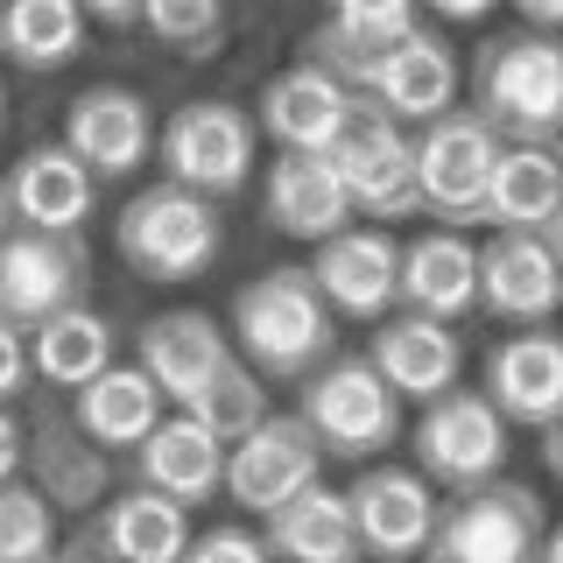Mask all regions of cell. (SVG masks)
<instances>
[{
  "instance_id": "1",
  "label": "cell",
  "mask_w": 563,
  "mask_h": 563,
  "mask_svg": "<svg viewBox=\"0 0 563 563\" xmlns=\"http://www.w3.org/2000/svg\"><path fill=\"white\" fill-rule=\"evenodd\" d=\"M233 345L268 380H303L317 360H331L339 324H331V303L317 296L310 268H268L246 282L233 296Z\"/></svg>"
},
{
  "instance_id": "2",
  "label": "cell",
  "mask_w": 563,
  "mask_h": 563,
  "mask_svg": "<svg viewBox=\"0 0 563 563\" xmlns=\"http://www.w3.org/2000/svg\"><path fill=\"white\" fill-rule=\"evenodd\" d=\"M113 240H120V261L141 275V282H198L211 261H219V198L190 184H148L120 205L113 219Z\"/></svg>"
},
{
  "instance_id": "3",
  "label": "cell",
  "mask_w": 563,
  "mask_h": 563,
  "mask_svg": "<svg viewBox=\"0 0 563 563\" xmlns=\"http://www.w3.org/2000/svg\"><path fill=\"white\" fill-rule=\"evenodd\" d=\"M472 113L486 120L500 141H550L563 134V49L550 43V29L500 35L479 49L472 70Z\"/></svg>"
},
{
  "instance_id": "4",
  "label": "cell",
  "mask_w": 563,
  "mask_h": 563,
  "mask_svg": "<svg viewBox=\"0 0 563 563\" xmlns=\"http://www.w3.org/2000/svg\"><path fill=\"white\" fill-rule=\"evenodd\" d=\"M542 542H550L542 493L521 479H486L437 507L422 563H542Z\"/></svg>"
},
{
  "instance_id": "5",
  "label": "cell",
  "mask_w": 563,
  "mask_h": 563,
  "mask_svg": "<svg viewBox=\"0 0 563 563\" xmlns=\"http://www.w3.org/2000/svg\"><path fill=\"white\" fill-rule=\"evenodd\" d=\"M303 430L317 437L324 457L366 465L374 451L395 444L401 430V395L374 374V360H317L303 380Z\"/></svg>"
},
{
  "instance_id": "6",
  "label": "cell",
  "mask_w": 563,
  "mask_h": 563,
  "mask_svg": "<svg viewBox=\"0 0 563 563\" xmlns=\"http://www.w3.org/2000/svg\"><path fill=\"white\" fill-rule=\"evenodd\" d=\"M500 155V134L486 128L479 113H430L422 134L409 141L416 163V211L444 225H479V198H486V169Z\"/></svg>"
},
{
  "instance_id": "7",
  "label": "cell",
  "mask_w": 563,
  "mask_h": 563,
  "mask_svg": "<svg viewBox=\"0 0 563 563\" xmlns=\"http://www.w3.org/2000/svg\"><path fill=\"white\" fill-rule=\"evenodd\" d=\"M331 169H339L352 211H366V219L395 225L416 211V163H409V134H401V120H387L366 92H352V113L339 141H331Z\"/></svg>"
},
{
  "instance_id": "8",
  "label": "cell",
  "mask_w": 563,
  "mask_h": 563,
  "mask_svg": "<svg viewBox=\"0 0 563 563\" xmlns=\"http://www.w3.org/2000/svg\"><path fill=\"white\" fill-rule=\"evenodd\" d=\"M507 465V422L486 395H465V387H444V395L422 401V422H416V472L430 486H486L500 479Z\"/></svg>"
},
{
  "instance_id": "9",
  "label": "cell",
  "mask_w": 563,
  "mask_h": 563,
  "mask_svg": "<svg viewBox=\"0 0 563 563\" xmlns=\"http://www.w3.org/2000/svg\"><path fill=\"white\" fill-rule=\"evenodd\" d=\"M155 155H163L169 184H190L205 198H233L246 176H254V120L225 99H190L155 134Z\"/></svg>"
},
{
  "instance_id": "10",
  "label": "cell",
  "mask_w": 563,
  "mask_h": 563,
  "mask_svg": "<svg viewBox=\"0 0 563 563\" xmlns=\"http://www.w3.org/2000/svg\"><path fill=\"white\" fill-rule=\"evenodd\" d=\"M310 479H324V451H317V437L303 430V416H261L246 437H233L225 444V500L246 507V515H268V507H282L289 493H303Z\"/></svg>"
},
{
  "instance_id": "11",
  "label": "cell",
  "mask_w": 563,
  "mask_h": 563,
  "mask_svg": "<svg viewBox=\"0 0 563 563\" xmlns=\"http://www.w3.org/2000/svg\"><path fill=\"white\" fill-rule=\"evenodd\" d=\"M85 246L78 233H35V225H8L0 233V317L8 324H35V317L85 303Z\"/></svg>"
},
{
  "instance_id": "12",
  "label": "cell",
  "mask_w": 563,
  "mask_h": 563,
  "mask_svg": "<svg viewBox=\"0 0 563 563\" xmlns=\"http://www.w3.org/2000/svg\"><path fill=\"white\" fill-rule=\"evenodd\" d=\"M479 303L507 324H550L563 303V261H556V233L536 225H500L479 246Z\"/></svg>"
},
{
  "instance_id": "13",
  "label": "cell",
  "mask_w": 563,
  "mask_h": 563,
  "mask_svg": "<svg viewBox=\"0 0 563 563\" xmlns=\"http://www.w3.org/2000/svg\"><path fill=\"white\" fill-rule=\"evenodd\" d=\"M345 515H352V536H360V556L409 563V556H422V542H430L437 493L409 465H366L345 493Z\"/></svg>"
},
{
  "instance_id": "14",
  "label": "cell",
  "mask_w": 563,
  "mask_h": 563,
  "mask_svg": "<svg viewBox=\"0 0 563 563\" xmlns=\"http://www.w3.org/2000/svg\"><path fill=\"white\" fill-rule=\"evenodd\" d=\"M22 465L35 472L29 486L57 515H92L106 493H113V451H99L70 416H49V409L22 430Z\"/></svg>"
},
{
  "instance_id": "15",
  "label": "cell",
  "mask_w": 563,
  "mask_h": 563,
  "mask_svg": "<svg viewBox=\"0 0 563 563\" xmlns=\"http://www.w3.org/2000/svg\"><path fill=\"white\" fill-rule=\"evenodd\" d=\"M64 148L92 176H134L155 155L148 99L128 92V85H92V92H78L70 113H64Z\"/></svg>"
},
{
  "instance_id": "16",
  "label": "cell",
  "mask_w": 563,
  "mask_h": 563,
  "mask_svg": "<svg viewBox=\"0 0 563 563\" xmlns=\"http://www.w3.org/2000/svg\"><path fill=\"white\" fill-rule=\"evenodd\" d=\"M479 395L500 409V422L521 430H550L563 416V345L550 324H528L521 339H500L486 360V387Z\"/></svg>"
},
{
  "instance_id": "17",
  "label": "cell",
  "mask_w": 563,
  "mask_h": 563,
  "mask_svg": "<svg viewBox=\"0 0 563 563\" xmlns=\"http://www.w3.org/2000/svg\"><path fill=\"white\" fill-rule=\"evenodd\" d=\"M310 282L339 317H387L395 310V240L380 225H339V233L317 240Z\"/></svg>"
},
{
  "instance_id": "18",
  "label": "cell",
  "mask_w": 563,
  "mask_h": 563,
  "mask_svg": "<svg viewBox=\"0 0 563 563\" xmlns=\"http://www.w3.org/2000/svg\"><path fill=\"white\" fill-rule=\"evenodd\" d=\"M0 184H8L14 225H35V233H78V225L92 219V205H99V176L85 169L64 141L29 148L22 163L0 176Z\"/></svg>"
},
{
  "instance_id": "19",
  "label": "cell",
  "mask_w": 563,
  "mask_h": 563,
  "mask_svg": "<svg viewBox=\"0 0 563 563\" xmlns=\"http://www.w3.org/2000/svg\"><path fill=\"white\" fill-rule=\"evenodd\" d=\"M395 303L416 317H465L479 303V246L457 225L444 233H422L409 246H395Z\"/></svg>"
},
{
  "instance_id": "20",
  "label": "cell",
  "mask_w": 563,
  "mask_h": 563,
  "mask_svg": "<svg viewBox=\"0 0 563 563\" xmlns=\"http://www.w3.org/2000/svg\"><path fill=\"white\" fill-rule=\"evenodd\" d=\"M345 113H352V92L317 64H296L261 85V134L289 155H324L339 141Z\"/></svg>"
},
{
  "instance_id": "21",
  "label": "cell",
  "mask_w": 563,
  "mask_h": 563,
  "mask_svg": "<svg viewBox=\"0 0 563 563\" xmlns=\"http://www.w3.org/2000/svg\"><path fill=\"white\" fill-rule=\"evenodd\" d=\"M563 163L550 141H500L486 169L479 225H536V233H563Z\"/></svg>"
},
{
  "instance_id": "22",
  "label": "cell",
  "mask_w": 563,
  "mask_h": 563,
  "mask_svg": "<svg viewBox=\"0 0 563 563\" xmlns=\"http://www.w3.org/2000/svg\"><path fill=\"white\" fill-rule=\"evenodd\" d=\"M366 99H374L387 120H401V128H422L430 113H444V106L457 99V57H451V43L437 29L416 22L395 49H387V64L374 70Z\"/></svg>"
},
{
  "instance_id": "23",
  "label": "cell",
  "mask_w": 563,
  "mask_h": 563,
  "mask_svg": "<svg viewBox=\"0 0 563 563\" xmlns=\"http://www.w3.org/2000/svg\"><path fill=\"white\" fill-rule=\"evenodd\" d=\"M225 360H233V339H225L205 310H169V317H148V324H141V374H148L155 395L176 401V409H184Z\"/></svg>"
},
{
  "instance_id": "24",
  "label": "cell",
  "mask_w": 563,
  "mask_h": 563,
  "mask_svg": "<svg viewBox=\"0 0 563 563\" xmlns=\"http://www.w3.org/2000/svg\"><path fill=\"white\" fill-rule=\"evenodd\" d=\"M134 472H141V486L169 493V500H184V507H205L211 493H219L225 444L190 409H176V416H155V430L134 444Z\"/></svg>"
},
{
  "instance_id": "25",
  "label": "cell",
  "mask_w": 563,
  "mask_h": 563,
  "mask_svg": "<svg viewBox=\"0 0 563 563\" xmlns=\"http://www.w3.org/2000/svg\"><path fill=\"white\" fill-rule=\"evenodd\" d=\"M184 542H190V507L169 500V493L134 486V493L99 500V521H92L99 563H176Z\"/></svg>"
},
{
  "instance_id": "26",
  "label": "cell",
  "mask_w": 563,
  "mask_h": 563,
  "mask_svg": "<svg viewBox=\"0 0 563 563\" xmlns=\"http://www.w3.org/2000/svg\"><path fill=\"white\" fill-rule=\"evenodd\" d=\"M366 360H374V374L395 387L401 401H430V395H444V387L457 380V366H465V345L451 339L444 317H416V310H401L395 324H380V331H374Z\"/></svg>"
},
{
  "instance_id": "27",
  "label": "cell",
  "mask_w": 563,
  "mask_h": 563,
  "mask_svg": "<svg viewBox=\"0 0 563 563\" xmlns=\"http://www.w3.org/2000/svg\"><path fill=\"white\" fill-rule=\"evenodd\" d=\"M261 542L268 556L282 563H360V536H352V515H345V493L310 479L303 493H289L282 507L261 515Z\"/></svg>"
},
{
  "instance_id": "28",
  "label": "cell",
  "mask_w": 563,
  "mask_h": 563,
  "mask_svg": "<svg viewBox=\"0 0 563 563\" xmlns=\"http://www.w3.org/2000/svg\"><path fill=\"white\" fill-rule=\"evenodd\" d=\"M345 219H352V198H345L339 169H331V155H289L282 148L275 169H268V225L275 233L317 246L324 233H339Z\"/></svg>"
},
{
  "instance_id": "29",
  "label": "cell",
  "mask_w": 563,
  "mask_h": 563,
  "mask_svg": "<svg viewBox=\"0 0 563 563\" xmlns=\"http://www.w3.org/2000/svg\"><path fill=\"white\" fill-rule=\"evenodd\" d=\"M70 395H78L70 422H78L99 451H134L141 437L155 430V416H163V395H155V380L141 374V366H99V374L85 387H70Z\"/></svg>"
},
{
  "instance_id": "30",
  "label": "cell",
  "mask_w": 563,
  "mask_h": 563,
  "mask_svg": "<svg viewBox=\"0 0 563 563\" xmlns=\"http://www.w3.org/2000/svg\"><path fill=\"white\" fill-rule=\"evenodd\" d=\"M99 366H113V324H106L99 310L64 303V310H49V317H35V324H29V374L35 380L85 387Z\"/></svg>"
},
{
  "instance_id": "31",
  "label": "cell",
  "mask_w": 563,
  "mask_h": 563,
  "mask_svg": "<svg viewBox=\"0 0 563 563\" xmlns=\"http://www.w3.org/2000/svg\"><path fill=\"white\" fill-rule=\"evenodd\" d=\"M85 49V14L78 0H8L0 8V57L22 70H57Z\"/></svg>"
},
{
  "instance_id": "32",
  "label": "cell",
  "mask_w": 563,
  "mask_h": 563,
  "mask_svg": "<svg viewBox=\"0 0 563 563\" xmlns=\"http://www.w3.org/2000/svg\"><path fill=\"white\" fill-rule=\"evenodd\" d=\"M401 35H409V29H387V22H345V14H331V22L310 35V64H317V70H331L345 92H366V85H374V70L387 64V49H395Z\"/></svg>"
},
{
  "instance_id": "33",
  "label": "cell",
  "mask_w": 563,
  "mask_h": 563,
  "mask_svg": "<svg viewBox=\"0 0 563 563\" xmlns=\"http://www.w3.org/2000/svg\"><path fill=\"white\" fill-rule=\"evenodd\" d=\"M184 409L198 416L205 430L219 437V444H233V437H246V430H254L261 416H268V387H261V374H254V366L225 360L219 374H211V380L198 387V395L184 401Z\"/></svg>"
},
{
  "instance_id": "34",
  "label": "cell",
  "mask_w": 563,
  "mask_h": 563,
  "mask_svg": "<svg viewBox=\"0 0 563 563\" xmlns=\"http://www.w3.org/2000/svg\"><path fill=\"white\" fill-rule=\"evenodd\" d=\"M57 550V507L22 479H0V563H29Z\"/></svg>"
},
{
  "instance_id": "35",
  "label": "cell",
  "mask_w": 563,
  "mask_h": 563,
  "mask_svg": "<svg viewBox=\"0 0 563 563\" xmlns=\"http://www.w3.org/2000/svg\"><path fill=\"white\" fill-rule=\"evenodd\" d=\"M134 22H148V35L169 49H211L225 35V0H141Z\"/></svg>"
},
{
  "instance_id": "36",
  "label": "cell",
  "mask_w": 563,
  "mask_h": 563,
  "mask_svg": "<svg viewBox=\"0 0 563 563\" xmlns=\"http://www.w3.org/2000/svg\"><path fill=\"white\" fill-rule=\"evenodd\" d=\"M176 563H275V556L254 528H211V536H190Z\"/></svg>"
},
{
  "instance_id": "37",
  "label": "cell",
  "mask_w": 563,
  "mask_h": 563,
  "mask_svg": "<svg viewBox=\"0 0 563 563\" xmlns=\"http://www.w3.org/2000/svg\"><path fill=\"white\" fill-rule=\"evenodd\" d=\"M22 380H29V331L0 317V401L22 395Z\"/></svg>"
},
{
  "instance_id": "38",
  "label": "cell",
  "mask_w": 563,
  "mask_h": 563,
  "mask_svg": "<svg viewBox=\"0 0 563 563\" xmlns=\"http://www.w3.org/2000/svg\"><path fill=\"white\" fill-rule=\"evenodd\" d=\"M331 14H345V22H387V29H416V0H331Z\"/></svg>"
},
{
  "instance_id": "39",
  "label": "cell",
  "mask_w": 563,
  "mask_h": 563,
  "mask_svg": "<svg viewBox=\"0 0 563 563\" xmlns=\"http://www.w3.org/2000/svg\"><path fill=\"white\" fill-rule=\"evenodd\" d=\"M78 14L85 22H106V29H134L141 0H78Z\"/></svg>"
},
{
  "instance_id": "40",
  "label": "cell",
  "mask_w": 563,
  "mask_h": 563,
  "mask_svg": "<svg viewBox=\"0 0 563 563\" xmlns=\"http://www.w3.org/2000/svg\"><path fill=\"white\" fill-rule=\"evenodd\" d=\"M22 472V422L8 416V401H0V479H14Z\"/></svg>"
},
{
  "instance_id": "41",
  "label": "cell",
  "mask_w": 563,
  "mask_h": 563,
  "mask_svg": "<svg viewBox=\"0 0 563 563\" xmlns=\"http://www.w3.org/2000/svg\"><path fill=\"white\" fill-rule=\"evenodd\" d=\"M416 8L444 14V22H479V14H493V0H416Z\"/></svg>"
},
{
  "instance_id": "42",
  "label": "cell",
  "mask_w": 563,
  "mask_h": 563,
  "mask_svg": "<svg viewBox=\"0 0 563 563\" xmlns=\"http://www.w3.org/2000/svg\"><path fill=\"white\" fill-rule=\"evenodd\" d=\"M515 8H521L528 29H556L563 22V0H515Z\"/></svg>"
},
{
  "instance_id": "43",
  "label": "cell",
  "mask_w": 563,
  "mask_h": 563,
  "mask_svg": "<svg viewBox=\"0 0 563 563\" xmlns=\"http://www.w3.org/2000/svg\"><path fill=\"white\" fill-rule=\"evenodd\" d=\"M8 225H14V211H8V184H0V233H8Z\"/></svg>"
},
{
  "instance_id": "44",
  "label": "cell",
  "mask_w": 563,
  "mask_h": 563,
  "mask_svg": "<svg viewBox=\"0 0 563 563\" xmlns=\"http://www.w3.org/2000/svg\"><path fill=\"white\" fill-rule=\"evenodd\" d=\"M0 134H8V85H0Z\"/></svg>"
},
{
  "instance_id": "45",
  "label": "cell",
  "mask_w": 563,
  "mask_h": 563,
  "mask_svg": "<svg viewBox=\"0 0 563 563\" xmlns=\"http://www.w3.org/2000/svg\"><path fill=\"white\" fill-rule=\"evenodd\" d=\"M29 563H70V556H57V550H43V556H29Z\"/></svg>"
}]
</instances>
